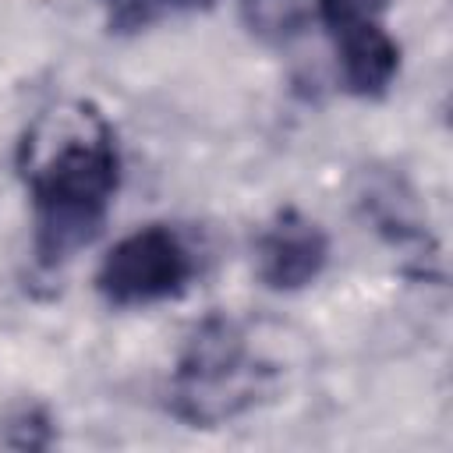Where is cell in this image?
Returning <instances> with one entry per match:
<instances>
[{
  "label": "cell",
  "mask_w": 453,
  "mask_h": 453,
  "mask_svg": "<svg viewBox=\"0 0 453 453\" xmlns=\"http://www.w3.org/2000/svg\"><path fill=\"white\" fill-rule=\"evenodd\" d=\"M21 177L35 255L42 265H60L103 234L117 195L120 156L106 117L88 103L46 110L21 142Z\"/></svg>",
  "instance_id": "obj_1"
},
{
  "label": "cell",
  "mask_w": 453,
  "mask_h": 453,
  "mask_svg": "<svg viewBox=\"0 0 453 453\" xmlns=\"http://www.w3.org/2000/svg\"><path fill=\"white\" fill-rule=\"evenodd\" d=\"M258 393V365L248 354L241 329L226 319H209L188 340L173 375V407L195 425H216L241 414Z\"/></svg>",
  "instance_id": "obj_2"
},
{
  "label": "cell",
  "mask_w": 453,
  "mask_h": 453,
  "mask_svg": "<svg viewBox=\"0 0 453 453\" xmlns=\"http://www.w3.org/2000/svg\"><path fill=\"white\" fill-rule=\"evenodd\" d=\"M195 276V258L184 237L163 223H149L120 237L99 262L96 287L117 308L177 297Z\"/></svg>",
  "instance_id": "obj_3"
},
{
  "label": "cell",
  "mask_w": 453,
  "mask_h": 453,
  "mask_svg": "<svg viewBox=\"0 0 453 453\" xmlns=\"http://www.w3.org/2000/svg\"><path fill=\"white\" fill-rule=\"evenodd\" d=\"M386 0H315V14L333 39L340 78L354 96H379L400 67V46L382 25Z\"/></svg>",
  "instance_id": "obj_4"
},
{
  "label": "cell",
  "mask_w": 453,
  "mask_h": 453,
  "mask_svg": "<svg viewBox=\"0 0 453 453\" xmlns=\"http://www.w3.org/2000/svg\"><path fill=\"white\" fill-rule=\"evenodd\" d=\"M329 258V241L322 226L294 209L280 212L255 244V265L262 283L273 290H301L308 287Z\"/></svg>",
  "instance_id": "obj_5"
},
{
  "label": "cell",
  "mask_w": 453,
  "mask_h": 453,
  "mask_svg": "<svg viewBox=\"0 0 453 453\" xmlns=\"http://www.w3.org/2000/svg\"><path fill=\"white\" fill-rule=\"evenodd\" d=\"M244 14L258 35L287 39L304 28L311 4L308 0H244Z\"/></svg>",
  "instance_id": "obj_6"
},
{
  "label": "cell",
  "mask_w": 453,
  "mask_h": 453,
  "mask_svg": "<svg viewBox=\"0 0 453 453\" xmlns=\"http://www.w3.org/2000/svg\"><path fill=\"white\" fill-rule=\"evenodd\" d=\"M117 4L124 14H142L145 7H156V4H170V7H191V4H209V0H110Z\"/></svg>",
  "instance_id": "obj_7"
}]
</instances>
